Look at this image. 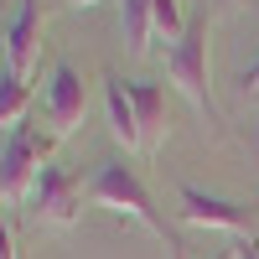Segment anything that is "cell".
Here are the masks:
<instances>
[{
  "instance_id": "cell-1",
  "label": "cell",
  "mask_w": 259,
  "mask_h": 259,
  "mask_svg": "<svg viewBox=\"0 0 259 259\" xmlns=\"http://www.w3.org/2000/svg\"><path fill=\"white\" fill-rule=\"evenodd\" d=\"M52 145H57L52 130H36V124H16L11 130L6 150H0V197L6 202L31 197V182H36V171L47 166Z\"/></svg>"
},
{
  "instance_id": "cell-2",
  "label": "cell",
  "mask_w": 259,
  "mask_h": 259,
  "mask_svg": "<svg viewBox=\"0 0 259 259\" xmlns=\"http://www.w3.org/2000/svg\"><path fill=\"white\" fill-rule=\"evenodd\" d=\"M89 202L109 207V212H124V218L145 223L156 239H166V218L150 207V192L140 187V177H135L124 161H104V166H99V177L89 182Z\"/></svg>"
},
{
  "instance_id": "cell-3",
  "label": "cell",
  "mask_w": 259,
  "mask_h": 259,
  "mask_svg": "<svg viewBox=\"0 0 259 259\" xmlns=\"http://www.w3.org/2000/svg\"><path fill=\"white\" fill-rule=\"evenodd\" d=\"M166 73H171V83H177L197 109H212V83H207V16L187 21V36L171 47Z\"/></svg>"
},
{
  "instance_id": "cell-4",
  "label": "cell",
  "mask_w": 259,
  "mask_h": 259,
  "mask_svg": "<svg viewBox=\"0 0 259 259\" xmlns=\"http://www.w3.org/2000/svg\"><path fill=\"white\" fill-rule=\"evenodd\" d=\"M83 197L89 192L78 187V177L68 166H41L36 171V182H31V218L36 223H52V228H68V223H78V207H83Z\"/></svg>"
},
{
  "instance_id": "cell-5",
  "label": "cell",
  "mask_w": 259,
  "mask_h": 259,
  "mask_svg": "<svg viewBox=\"0 0 259 259\" xmlns=\"http://www.w3.org/2000/svg\"><path fill=\"white\" fill-rule=\"evenodd\" d=\"M83 109H89V89H83L78 68L57 62V68H52V83H47V104H41L52 135H73V130L83 124Z\"/></svg>"
},
{
  "instance_id": "cell-6",
  "label": "cell",
  "mask_w": 259,
  "mask_h": 259,
  "mask_svg": "<svg viewBox=\"0 0 259 259\" xmlns=\"http://www.w3.org/2000/svg\"><path fill=\"white\" fill-rule=\"evenodd\" d=\"M177 197H182V223H192V228H223V233H244L249 228V212L239 202L212 197V192L192 187V182L177 187Z\"/></svg>"
},
{
  "instance_id": "cell-7",
  "label": "cell",
  "mask_w": 259,
  "mask_h": 259,
  "mask_svg": "<svg viewBox=\"0 0 259 259\" xmlns=\"http://www.w3.org/2000/svg\"><path fill=\"white\" fill-rule=\"evenodd\" d=\"M36 41H41V0H21L16 21L6 26V68L26 78L36 68Z\"/></svg>"
},
{
  "instance_id": "cell-8",
  "label": "cell",
  "mask_w": 259,
  "mask_h": 259,
  "mask_svg": "<svg viewBox=\"0 0 259 259\" xmlns=\"http://www.w3.org/2000/svg\"><path fill=\"white\" fill-rule=\"evenodd\" d=\"M104 99H109V130L124 150H145L140 135V114H135V99H130V83L124 78H104Z\"/></svg>"
},
{
  "instance_id": "cell-9",
  "label": "cell",
  "mask_w": 259,
  "mask_h": 259,
  "mask_svg": "<svg viewBox=\"0 0 259 259\" xmlns=\"http://www.w3.org/2000/svg\"><path fill=\"white\" fill-rule=\"evenodd\" d=\"M130 99H135V114H140L145 150H156L166 140V89L161 83H130Z\"/></svg>"
},
{
  "instance_id": "cell-10",
  "label": "cell",
  "mask_w": 259,
  "mask_h": 259,
  "mask_svg": "<svg viewBox=\"0 0 259 259\" xmlns=\"http://www.w3.org/2000/svg\"><path fill=\"white\" fill-rule=\"evenodd\" d=\"M119 26H124V41L130 52H150V36H156V16H150V0H124L119 6Z\"/></svg>"
},
{
  "instance_id": "cell-11",
  "label": "cell",
  "mask_w": 259,
  "mask_h": 259,
  "mask_svg": "<svg viewBox=\"0 0 259 259\" xmlns=\"http://www.w3.org/2000/svg\"><path fill=\"white\" fill-rule=\"evenodd\" d=\"M26 104H31V89H26V78H16L11 68L0 73V124H21V114H26Z\"/></svg>"
},
{
  "instance_id": "cell-12",
  "label": "cell",
  "mask_w": 259,
  "mask_h": 259,
  "mask_svg": "<svg viewBox=\"0 0 259 259\" xmlns=\"http://www.w3.org/2000/svg\"><path fill=\"white\" fill-rule=\"evenodd\" d=\"M0 259H16V233H11L6 218H0Z\"/></svg>"
},
{
  "instance_id": "cell-13",
  "label": "cell",
  "mask_w": 259,
  "mask_h": 259,
  "mask_svg": "<svg viewBox=\"0 0 259 259\" xmlns=\"http://www.w3.org/2000/svg\"><path fill=\"white\" fill-rule=\"evenodd\" d=\"M244 94H259V62H254V68H244Z\"/></svg>"
},
{
  "instance_id": "cell-14",
  "label": "cell",
  "mask_w": 259,
  "mask_h": 259,
  "mask_svg": "<svg viewBox=\"0 0 259 259\" xmlns=\"http://www.w3.org/2000/svg\"><path fill=\"white\" fill-rule=\"evenodd\" d=\"M239 259H259V244H254V239H249V244H244V249H239Z\"/></svg>"
},
{
  "instance_id": "cell-15",
  "label": "cell",
  "mask_w": 259,
  "mask_h": 259,
  "mask_svg": "<svg viewBox=\"0 0 259 259\" xmlns=\"http://www.w3.org/2000/svg\"><path fill=\"white\" fill-rule=\"evenodd\" d=\"M73 6H78V11H89V6H94V0H73Z\"/></svg>"
},
{
  "instance_id": "cell-16",
  "label": "cell",
  "mask_w": 259,
  "mask_h": 259,
  "mask_svg": "<svg viewBox=\"0 0 259 259\" xmlns=\"http://www.w3.org/2000/svg\"><path fill=\"white\" fill-rule=\"evenodd\" d=\"M212 259H233V254H228V249H223V254H212Z\"/></svg>"
}]
</instances>
